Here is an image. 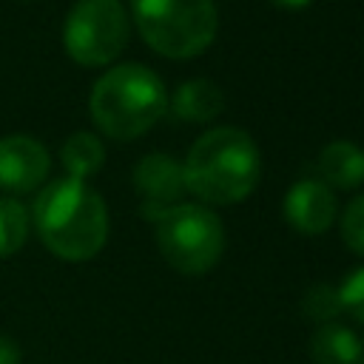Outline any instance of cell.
<instances>
[{
	"mask_svg": "<svg viewBox=\"0 0 364 364\" xmlns=\"http://www.w3.org/2000/svg\"><path fill=\"white\" fill-rule=\"evenodd\" d=\"M270 3H276L284 11H299V9H307L313 0H270Z\"/></svg>",
	"mask_w": 364,
	"mask_h": 364,
	"instance_id": "cell-19",
	"label": "cell"
},
{
	"mask_svg": "<svg viewBox=\"0 0 364 364\" xmlns=\"http://www.w3.org/2000/svg\"><path fill=\"white\" fill-rule=\"evenodd\" d=\"M185 191L205 205H236L247 199L262 173L256 139L233 125L205 131L182 162Z\"/></svg>",
	"mask_w": 364,
	"mask_h": 364,
	"instance_id": "cell-2",
	"label": "cell"
},
{
	"mask_svg": "<svg viewBox=\"0 0 364 364\" xmlns=\"http://www.w3.org/2000/svg\"><path fill=\"white\" fill-rule=\"evenodd\" d=\"M51 171L48 148L26 134L0 136V191L31 193L40 191Z\"/></svg>",
	"mask_w": 364,
	"mask_h": 364,
	"instance_id": "cell-7",
	"label": "cell"
},
{
	"mask_svg": "<svg viewBox=\"0 0 364 364\" xmlns=\"http://www.w3.org/2000/svg\"><path fill=\"white\" fill-rule=\"evenodd\" d=\"M154 239L162 259L185 273L199 276L216 267L225 253V225L208 208L196 202H176L156 213Z\"/></svg>",
	"mask_w": 364,
	"mask_h": 364,
	"instance_id": "cell-5",
	"label": "cell"
},
{
	"mask_svg": "<svg viewBox=\"0 0 364 364\" xmlns=\"http://www.w3.org/2000/svg\"><path fill=\"white\" fill-rule=\"evenodd\" d=\"M358 353L361 338L338 321H327L310 336V358L316 364H358Z\"/></svg>",
	"mask_w": 364,
	"mask_h": 364,
	"instance_id": "cell-12",
	"label": "cell"
},
{
	"mask_svg": "<svg viewBox=\"0 0 364 364\" xmlns=\"http://www.w3.org/2000/svg\"><path fill=\"white\" fill-rule=\"evenodd\" d=\"M134 188L142 196V202L151 205H176L185 191V173L182 162H176L168 154H145L134 165Z\"/></svg>",
	"mask_w": 364,
	"mask_h": 364,
	"instance_id": "cell-9",
	"label": "cell"
},
{
	"mask_svg": "<svg viewBox=\"0 0 364 364\" xmlns=\"http://www.w3.org/2000/svg\"><path fill=\"white\" fill-rule=\"evenodd\" d=\"M321 182L341 191H355L364 185V148L350 139H333L318 154Z\"/></svg>",
	"mask_w": 364,
	"mask_h": 364,
	"instance_id": "cell-11",
	"label": "cell"
},
{
	"mask_svg": "<svg viewBox=\"0 0 364 364\" xmlns=\"http://www.w3.org/2000/svg\"><path fill=\"white\" fill-rule=\"evenodd\" d=\"M31 230L28 208L14 196H0V259L17 253Z\"/></svg>",
	"mask_w": 364,
	"mask_h": 364,
	"instance_id": "cell-14",
	"label": "cell"
},
{
	"mask_svg": "<svg viewBox=\"0 0 364 364\" xmlns=\"http://www.w3.org/2000/svg\"><path fill=\"white\" fill-rule=\"evenodd\" d=\"M358 364H364V341H361V353H358Z\"/></svg>",
	"mask_w": 364,
	"mask_h": 364,
	"instance_id": "cell-20",
	"label": "cell"
},
{
	"mask_svg": "<svg viewBox=\"0 0 364 364\" xmlns=\"http://www.w3.org/2000/svg\"><path fill=\"white\" fill-rule=\"evenodd\" d=\"M131 17L119 0H77L63 23L65 54L85 68L111 65L128 46Z\"/></svg>",
	"mask_w": 364,
	"mask_h": 364,
	"instance_id": "cell-6",
	"label": "cell"
},
{
	"mask_svg": "<svg viewBox=\"0 0 364 364\" xmlns=\"http://www.w3.org/2000/svg\"><path fill=\"white\" fill-rule=\"evenodd\" d=\"M94 125L119 142L148 134L168 111V91L156 71L139 63L108 68L88 94Z\"/></svg>",
	"mask_w": 364,
	"mask_h": 364,
	"instance_id": "cell-3",
	"label": "cell"
},
{
	"mask_svg": "<svg viewBox=\"0 0 364 364\" xmlns=\"http://www.w3.org/2000/svg\"><path fill=\"white\" fill-rule=\"evenodd\" d=\"M20 358H23L20 344L11 336L0 333V364H20Z\"/></svg>",
	"mask_w": 364,
	"mask_h": 364,
	"instance_id": "cell-18",
	"label": "cell"
},
{
	"mask_svg": "<svg viewBox=\"0 0 364 364\" xmlns=\"http://www.w3.org/2000/svg\"><path fill=\"white\" fill-rule=\"evenodd\" d=\"M225 94L208 77H193L168 97V111L182 122H210L222 114Z\"/></svg>",
	"mask_w": 364,
	"mask_h": 364,
	"instance_id": "cell-10",
	"label": "cell"
},
{
	"mask_svg": "<svg viewBox=\"0 0 364 364\" xmlns=\"http://www.w3.org/2000/svg\"><path fill=\"white\" fill-rule=\"evenodd\" d=\"M131 17L139 37L168 60L199 57L219 28L213 0H131Z\"/></svg>",
	"mask_w": 364,
	"mask_h": 364,
	"instance_id": "cell-4",
	"label": "cell"
},
{
	"mask_svg": "<svg viewBox=\"0 0 364 364\" xmlns=\"http://www.w3.org/2000/svg\"><path fill=\"white\" fill-rule=\"evenodd\" d=\"M341 313H350L355 321L364 324V264L355 267L341 284H338Z\"/></svg>",
	"mask_w": 364,
	"mask_h": 364,
	"instance_id": "cell-17",
	"label": "cell"
},
{
	"mask_svg": "<svg viewBox=\"0 0 364 364\" xmlns=\"http://www.w3.org/2000/svg\"><path fill=\"white\" fill-rule=\"evenodd\" d=\"M301 313L310 321L327 324L336 321V316L341 313V299H338V287L330 282H316L307 287L304 299H301Z\"/></svg>",
	"mask_w": 364,
	"mask_h": 364,
	"instance_id": "cell-15",
	"label": "cell"
},
{
	"mask_svg": "<svg viewBox=\"0 0 364 364\" xmlns=\"http://www.w3.org/2000/svg\"><path fill=\"white\" fill-rule=\"evenodd\" d=\"M282 213L287 225L304 236L324 233L338 216V199L321 179H299L287 188Z\"/></svg>",
	"mask_w": 364,
	"mask_h": 364,
	"instance_id": "cell-8",
	"label": "cell"
},
{
	"mask_svg": "<svg viewBox=\"0 0 364 364\" xmlns=\"http://www.w3.org/2000/svg\"><path fill=\"white\" fill-rule=\"evenodd\" d=\"M31 225L57 259L88 262L108 242V205L88 182L63 176L40 188Z\"/></svg>",
	"mask_w": 364,
	"mask_h": 364,
	"instance_id": "cell-1",
	"label": "cell"
},
{
	"mask_svg": "<svg viewBox=\"0 0 364 364\" xmlns=\"http://www.w3.org/2000/svg\"><path fill=\"white\" fill-rule=\"evenodd\" d=\"M60 162L71 179L85 182L88 176H94L105 165V145L91 131H74L60 148Z\"/></svg>",
	"mask_w": 364,
	"mask_h": 364,
	"instance_id": "cell-13",
	"label": "cell"
},
{
	"mask_svg": "<svg viewBox=\"0 0 364 364\" xmlns=\"http://www.w3.org/2000/svg\"><path fill=\"white\" fill-rule=\"evenodd\" d=\"M341 239L355 253L364 256V193H358L341 213Z\"/></svg>",
	"mask_w": 364,
	"mask_h": 364,
	"instance_id": "cell-16",
	"label": "cell"
}]
</instances>
